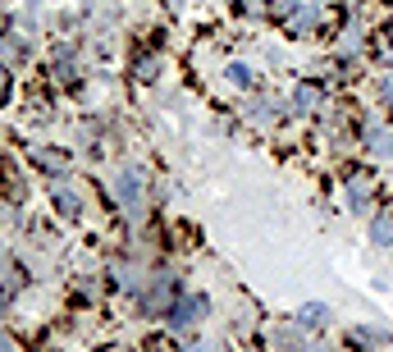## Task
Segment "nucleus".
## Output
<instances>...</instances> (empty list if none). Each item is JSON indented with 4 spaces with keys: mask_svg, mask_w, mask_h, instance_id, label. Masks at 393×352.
I'll use <instances>...</instances> for the list:
<instances>
[{
    "mask_svg": "<svg viewBox=\"0 0 393 352\" xmlns=\"http://www.w3.org/2000/svg\"><path fill=\"white\" fill-rule=\"evenodd\" d=\"M297 106H302V110H306V106H316V92L302 87V92H297Z\"/></svg>",
    "mask_w": 393,
    "mask_h": 352,
    "instance_id": "39448f33",
    "label": "nucleus"
},
{
    "mask_svg": "<svg viewBox=\"0 0 393 352\" xmlns=\"http://www.w3.org/2000/svg\"><path fill=\"white\" fill-rule=\"evenodd\" d=\"M384 97H389V101H393V78H389V83H384Z\"/></svg>",
    "mask_w": 393,
    "mask_h": 352,
    "instance_id": "0eeeda50",
    "label": "nucleus"
},
{
    "mask_svg": "<svg viewBox=\"0 0 393 352\" xmlns=\"http://www.w3.org/2000/svg\"><path fill=\"white\" fill-rule=\"evenodd\" d=\"M229 78H233V83H238V87H247V83H251V74H247V69H242V65H233V69H229Z\"/></svg>",
    "mask_w": 393,
    "mask_h": 352,
    "instance_id": "20e7f679",
    "label": "nucleus"
},
{
    "mask_svg": "<svg viewBox=\"0 0 393 352\" xmlns=\"http://www.w3.org/2000/svg\"><path fill=\"white\" fill-rule=\"evenodd\" d=\"M201 311H206L201 302H187V307H178V320H192V316H201Z\"/></svg>",
    "mask_w": 393,
    "mask_h": 352,
    "instance_id": "7ed1b4c3",
    "label": "nucleus"
},
{
    "mask_svg": "<svg viewBox=\"0 0 393 352\" xmlns=\"http://www.w3.org/2000/svg\"><path fill=\"white\" fill-rule=\"evenodd\" d=\"M371 238H375V242H393V220H389V215H384V220H375Z\"/></svg>",
    "mask_w": 393,
    "mask_h": 352,
    "instance_id": "f257e3e1",
    "label": "nucleus"
},
{
    "mask_svg": "<svg viewBox=\"0 0 393 352\" xmlns=\"http://www.w3.org/2000/svg\"><path fill=\"white\" fill-rule=\"evenodd\" d=\"M119 192L133 201V197H137V178H133V174H124V178H119Z\"/></svg>",
    "mask_w": 393,
    "mask_h": 352,
    "instance_id": "f03ea898",
    "label": "nucleus"
},
{
    "mask_svg": "<svg viewBox=\"0 0 393 352\" xmlns=\"http://www.w3.org/2000/svg\"><path fill=\"white\" fill-rule=\"evenodd\" d=\"M302 320H311V325H320V320H325V311H320V307H306V311H302Z\"/></svg>",
    "mask_w": 393,
    "mask_h": 352,
    "instance_id": "423d86ee",
    "label": "nucleus"
}]
</instances>
